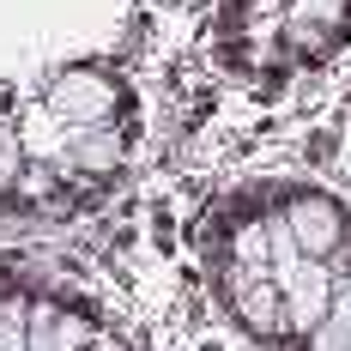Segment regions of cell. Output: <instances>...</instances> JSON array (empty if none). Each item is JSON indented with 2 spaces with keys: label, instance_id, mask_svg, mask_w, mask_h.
<instances>
[{
  "label": "cell",
  "instance_id": "1",
  "mask_svg": "<svg viewBox=\"0 0 351 351\" xmlns=\"http://www.w3.org/2000/svg\"><path fill=\"white\" fill-rule=\"evenodd\" d=\"M145 140V109L115 61L43 67L0 91V212L73 218L121 188Z\"/></svg>",
  "mask_w": 351,
  "mask_h": 351
},
{
  "label": "cell",
  "instance_id": "2",
  "mask_svg": "<svg viewBox=\"0 0 351 351\" xmlns=\"http://www.w3.org/2000/svg\"><path fill=\"white\" fill-rule=\"evenodd\" d=\"M351 36V0H230L218 19V49L237 73L321 67Z\"/></svg>",
  "mask_w": 351,
  "mask_h": 351
}]
</instances>
